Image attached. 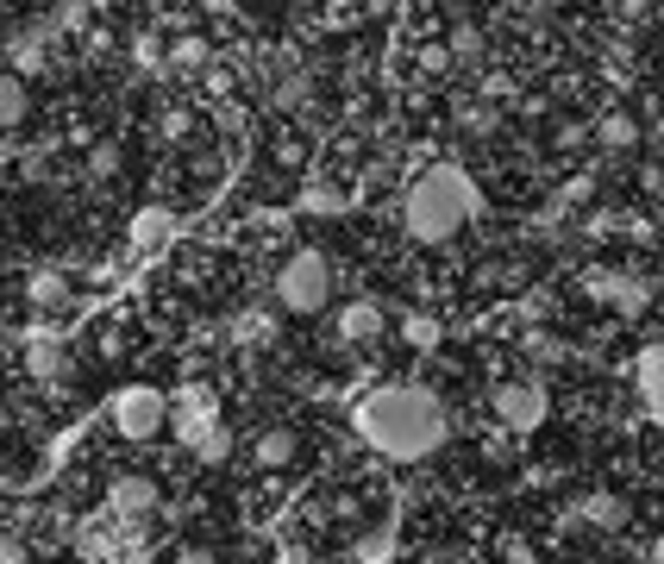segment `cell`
<instances>
[{
    "mask_svg": "<svg viewBox=\"0 0 664 564\" xmlns=\"http://www.w3.org/2000/svg\"><path fill=\"white\" fill-rule=\"evenodd\" d=\"M163 238H170V213H163V207H151V213L132 220V252H157Z\"/></svg>",
    "mask_w": 664,
    "mask_h": 564,
    "instance_id": "12",
    "label": "cell"
},
{
    "mask_svg": "<svg viewBox=\"0 0 664 564\" xmlns=\"http://www.w3.org/2000/svg\"><path fill=\"white\" fill-rule=\"evenodd\" d=\"M26 120V82L20 76H0V132Z\"/></svg>",
    "mask_w": 664,
    "mask_h": 564,
    "instance_id": "13",
    "label": "cell"
},
{
    "mask_svg": "<svg viewBox=\"0 0 664 564\" xmlns=\"http://www.w3.org/2000/svg\"><path fill=\"white\" fill-rule=\"evenodd\" d=\"M533 552H527V539H508V564H527Z\"/></svg>",
    "mask_w": 664,
    "mask_h": 564,
    "instance_id": "24",
    "label": "cell"
},
{
    "mask_svg": "<svg viewBox=\"0 0 664 564\" xmlns=\"http://www.w3.org/2000/svg\"><path fill=\"white\" fill-rule=\"evenodd\" d=\"M63 295H70V282L57 277V270H38V277H32V302H38V308H57Z\"/></svg>",
    "mask_w": 664,
    "mask_h": 564,
    "instance_id": "17",
    "label": "cell"
},
{
    "mask_svg": "<svg viewBox=\"0 0 664 564\" xmlns=\"http://www.w3.org/2000/svg\"><path fill=\"white\" fill-rule=\"evenodd\" d=\"M163 420H170V402H163L157 389H120V395H113V427L126 439H151Z\"/></svg>",
    "mask_w": 664,
    "mask_h": 564,
    "instance_id": "5",
    "label": "cell"
},
{
    "mask_svg": "<svg viewBox=\"0 0 664 564\" xmlns=\"http://www.w3.org/2000/svg\"><path fill=\"white\" fill-rule=\"evenodd\" d=\"M402 333H408V345H420V352H433L439 339H445V327H439L433 314H408V320H402Z\"/></svg>",
    "mask_w": 664,
    "mask_h": 564,
    "instance_id": "16",
    "label": "cell"
},
{
    "mask_svg": "<svg viewBox=\"0 0 664 564\" xmlns=\"http://www.w3.org/2000/svg\"><path fill=\"white\" fill-rule=\"evenodd\" d=\"M195 452H201L207 464H220V458H226V452H232V433H226V427H213V433H207L201 445H195Z\"/></svg>",
    "mask_w": 664,
    "mask_h": 564,
    "instance_id": "19",
    "label": "cell"
},
{
    "mask_svg": "<svg viewBox=\"0 0 664 564\" xmlns=\"http://www.w3.org/2000/svg\"><path fill=\"white\" fill-rule=\"evenodd\" d=\"M88 170H95V176H113V170H120V151H113V145H101V151H95V157H88Z\"/></svg>",
    "mask_w": 664,
    "mask_h": 564,
    "instance_id": "22",
    "label": "cell"
},
{
    "mask_svg": "<svg viewBox=\"0 0 664 564\" xmlns=\"http://www.w3.org/2000/svg\"><path fill=\"white\" fill-rule=\"evenodd\" d=\"M639 402H645V414L664 427V339L639 352Z\"/></svg>",
    "mask_w": 664,
    "mask_h": 564,
    "instance_id": "8",
    "label": "cell"
},
{
    "mask_svg": "<svg viewBox=\"0 0 664 564\" xmlns=\"http://www.w3.org/2000/svg\"><path fill=\"white\" fill-rule=\"evenodd\" d=\"M176 63H182V70H201V63H207V45H201V38H182V45H176Z\"/></svg>",
    "mask_w": 664,
    "mask_h": 564,
    "instance_id": "21",
    "label": "cell"
},
{
    "mask_svg": "<svg viewBox=\"0 0 664 564\" xmlns=\"http://www.w3.org/2000/svg\"><path fill=\"white\" fill-rule=\"evenodd\" d=\"M176 427H182V439H188V445H201V439L213 433V395H207L201 383L176 395Z\"/></svg>",
    "mask_w": 664,
    "mask_h": 564,
    "instance_id": "7",
    "label": "cell"
},
{
    "mask_svg": "<svg viewBox=\"0 0 664 564\" xmlns=\"http://www.w3.org/2000/svg\"><path fill=\"white\" fill-rule=\"evenodd\" d=\"M452 51H458V57H477V51H483V32H477V26H458V32H452Z\"/></svg>",
    "mask_w": 664,
    "mask_h": 564,
    "instance_id": "20",
    "label": "cell"
},
{
    "mask_svg": "<svg viewBox=\"0 0 664 564\" xmlns=\"http://www.w3.org/2000/svg\"><path fill=\"white\" fill-rule=\"evenodd\" d=\"M595 295H608V302H620L627 314H639V308H645V289H639V282H627V277H602V282H595Z\"/></svg>",
    "mask_w": 664,
    "mask_h": 564,
    "instance_id": "14",
    "label": "cell"
},
{
    "mask_svg": "<svg viewBox=\"0 0 664 564\" xmlns=\"http://www.w3.org/2000/svg\"><path fill=\"white\" fill-rule=\"evenodd\" d=\"M489 408H495V420H502L508 433H533V427H545V414H552V395L539 383H502Z\"/></svg>",
    "mask_w": 664,
    "mask_h": 564,
    "instance_id": "4",
    "label": "cell"
},
{
    "mask_svg": "<svg viewBox=\"0 0 664 564\" xmlns=\"http://www.w3.org/2000/svg\"><path fill=\"white\" fill-rule=\"evenodd\" d=\"M383 333V308L377 302H352V308L339 314V339H352V345H364V339Z\"/></svg>",
    "mask_w": 664,
    "mask_h": 564,
    "instance_id": "10",
    "label": "cell"
},
{
    "mask_svg": "<svg viewBox=\"0 0 664 564\" xmlns=\"http://www.w3.org/2000/svg\"><path fill=\"white\" fill-rule=\"evenodd\" d=\"M157 502H163V489H157L151 477H113V489H107V508H113V520H145Z\"/></svg>",
    "mask_w": 664,
    "mask_h": 564,
    "instance_id": "6",
    "label": "cell"
},
{
    "mask_svg": "<svg viewBox=\"0 0 664 564\" xmlns=\"http://www.w3.org/2000/svg\"><path fill=\"white\" fill-rule=\"evenodd\" d=\"M577 520H589V527H620V520H627V502H620V495H589V502H577V508L564 514V527H577Z\"/></svg>",
    "mask_w": 664,
    "mask_h": 564,
    "instance_id": "9",
    "label": "cell"
},
{
    "mask_svg": "<svg viewBox=\"0 0 664 564\" xmlns=\"http://www.w3.org/2000/svg\"><path fill=\"white\" fill-rule=\"evenodd\" d=\"M602 145H608V151H627V145H639V126L634 120H627V113H602Z\"/></svg>",
    "mask_w": 664,
    "mask_h": 564,
    "instance_id": "15",
    "label": "cell"
},
{
    "mask_svg": "<svg viewBox=\"0 0 664 564\" xmlns=\"http://www.w3.org/2000/svg\"><path fill=\"white\" fill-rule=\"evenodd\" d=\"M176 564H213V552H207V545H182Z\"/></svg>",
    "mask_w": 664,
    "mask_h": 564,
    "instance_id": "23",
    "label": "cell"
},
{
    "mask_svg": "<svg viewBox=\"0 0 664 564\" xmlns=\"http://www.w3.org/2000/svg\"><path fill=\"white\" fill-rule=\"evenodd\" d=\"M276 295H282V308L288 314H320L332 302V263L320 252L288 257L282 277H276Z\"/></svg>",
    "mask_w": 664,
    "mask_h": 564,
    "instance_id": "3",
    "label": "cell"
},
{
    "mask_svg": "<svg viewBox=\"0 0 664 564\" xmlns=\"http://www.w3.org/2000/svg\"><path fill=\"white\" fill-rule=\"evenodd\" d=\"M352 420H358V439L370 452H383V458H427L452 433L445 402H439L433 389H414V383L370 389Z\"/></svg>",
    "mask_w": 664,
    "mask_h": 564,
    "instance_id": "1",
    "label": "cell"
},
{
    "mask_svg": "<svg viewBox=\"0 0 664 564\" xmlns=\"http://www.w3.org/2000/svg\"><path fill=\"white\" fill-rule=\"evenodd\" d=\"M251 458L263 464V470H282V464H295V433H288V427H270V433H257Z\"/></svg>",
    "mask_w": 664,
    "mask_h": 564,
    "instance_id": "11",
    "label": "cell"
},
{
    "mask_svg": "<svg viewBox=\"0 0 664 564\" xmlns=\"http://www.w3.org/2000/svg\"><path fill=\"white\" fill-rule=\"evenodd\" d=\"M389 545H395V520H383L377 534L364 539V545H358V564H377V559H389Z\"/></svg>",
    "mask_w": 664,
    "mask_h": 564,
    "instance_id": "18",
    "label": "cell"
},
{
    "mask_svg": "<svg viewBox=\"0 0 664 564\" xmlns=\"http://www.w3.org/2000/svg\"><path fill=\"white\" fill-rule=\"evenodd\" d=\"M470 213H477V188H470V176L452 170V163H439V170H427V176L408 182L402 220H408V232L420 238V245H445V238H458Z\"/></svg>",
    "mask_w": 664,
    "mask_h": 564,
    "instance_id": "2",
    "label": "cell"
}]
</instances>
